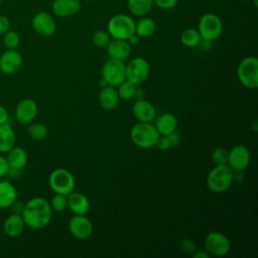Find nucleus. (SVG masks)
I'll list each match as a JSON object with an SVG mask.
<instances>
[{
	"label": "nucleus",
	"instance_id": "1",
	"mask_svg": "<svg viewBox=\"0 0 258 258\" xmlns=\"http://www.w3.org/2000/svg\"><path fill=\"white\" fill-rule=\"evenodd\" d=\"M21 216L25 226L34 230H41L50 223L52 210L49 202L43 198L35 197L24 204Z\"/></svg>",
	"mask_w": 258,
	"mask_h": 258
},
{
	"label": "nucleus",
	"instance_id": "2",
	"mask_svg": "<svg viewBox=\"0 0 258 258\" xmlns=\"http://www.w3.org/2000/svg\"><path fill=\"white\" fill-rule=\"evenodd\" d=\"M234 181V170L228 164L215 165L207 176V186L216 194H221L230 188Z\"/></svg>",
	"mask_w": 258,
	"mask_h": 258
},
{
	"label": "nucleus",
	"instance_id": "3",
	"mask_svg": "<svg viewBox=\"0 0 258 258\" xmlns=\"http://www.w3.org/2000/svg\"><path fill=\"white\" fill-rule=\"evenodd\" d=\"M159 136L152 122H137L130 130V138L133 144L143 149L155 146Z\"/></svg>",
	"mask_w": 258,
	"mask_h": 258
},
{
	"label": "nucleus",
	"instance_id": "4",
	"mask_svg": "<svg viewBox=\"0 0 258 258\" xmlns=\"http://www.w3.org/2000/svg\"><path fill=\"white\" fill-rule=\"evenodd\" d=\"M107 31L112 38L127 40L135 33V20L129 14H115L107 23Z\"/></svg>",
	"mask_w": 258,
	"mask_h": 258
},
{
	"label": "nucleus",
	"instance_id": "5",
	"mask_svg": "<svg viewBox=\"0 0 258 258\" xmlns=\"http://www.w3.org/2000/svg\"><path fill=\"white\" fill-rule=\"evenodd\" d=\"M237 77L239 82L247 89L258 87V58L256 56H246L238 64Z\"/></svg>",
	"mask_w": 258,
	"mask_h": 258
},
{
	"label": "nucleus",
	"instance_id": "6",
	"mask_svg": "<svg viewBox=\"0 0 258 258\" xmlns=\"http://www.w3.org/2000/svg\"><path fill=\"white\" fill-rule=\"evenodd\" d=\"M198 31L202 39L214 41L218 39L223 32V22L220 16L213 12L203 14L198 23Z\"/></svg>",
	"mask_w": 258,
	"mask_h": 258
},
{
	"label": "nucleus",
	"instance_id": "7",
	"mask_svg": "<svg viewBox=\"0 0 258 258\" xmlns=\"http://www.w3.org/2000/svg\"><path fill=\"white\" fill-rule=\"evenodd\" d=\"M48 183L55 194L68 196L74 190L76 180L73 173L68 169L56 168L50 172Z\"/></svg>",
	"mask_w": 258,
	"mask_h": 258
},
{
	"label": "nucleus",
	"instance_id": "8",
	"mask_svg": "<svg viewBox=\"0 0 258 258\" xmlns=\"http://www.w3.org/2000/svg\"><path fill=\"white\" fill-rule=\"evenodd\" d=\"M124 60H118L114 58L107 59L102 67V79L108 86L118 87L122 82L126 80Z\"/></svg>",
	"mask_w": 258,
	"mask_h": 258
},
{
	"label": "nucleus",
	"instance_id": "9",
	"mask_svg": "<svg viewBox=\"0 0 258 258\" xmlns=\"http://www.w3.org/2000/svg\"><path fill=\"white\" fill-rule=\"evenodd\" d=\"M205 249L210 256L223 257L230 252L231 242L225 234L212 231L205 238Z\"/></svg>",
	"mask_w": 258,
	"mask_h": 258
},
{
	"label": "nucleus",
	"instance_id": "10",
	"mask_svg": "<svg viewBox=\"0 0 258 258\" xmlns=\"http://www.w3.org/2000/svg\"><path fill=\"white\" fill-rule=\"evenodd\" d=\"M150 72V67L148 61L141 56H137L132 58L128 63L125 66V74L126 80L130 81L135 85L143 84Z\"/></svg>",
	"mask_w": 258,
	"mask_h": 258
},
{
	"label": "nucleus",
	"instance_id": "11",
	"mask_svg": "<svg viewBox=\"0 0 258 258\" xmlns=\"http://www.w3.org/2000/svg\"><path fill=\"white\" fill-rule=\"evenodd\" d=\"M251 160V154L249 149L242 144L233 146L229 150L227 164L234 171H243L248 167Z\"/></svg>",
	"mask_w": 258,
	"mask_h": 258
},
{
	"label": "nucleus",
	"instance_id": "12",
	"mask_svg": "<svg viewBox=\"0 0 258 258\" xmlns=\"http://www.w3.org/2000/svg\"><path fill=\"white\" fill-rule=\"evenodd\" d=\"M68 226L71 235L79 240L88 239L93 233V224L85 215H75Z\"/></svg>",
	"mask_w": 258,
	"mask_h": 258
},
{
	"label": "nucleus",
	"instance_id": "13",
	"mask_svg": "<svg viewBox=\"0 0 258 258\" xmlns=\"http://www.w3.org/2000/svg\"><path fill=\"white\" fill-rule=\"evenodd\" d=\"M38 112L37 104L34 100L22 99L15 108V119L21 125H28L34 121Z\"/></svg>",
	"mask_w": 258,
	"mask_h": 258
},
{
	"label": "nucleus",
	"instance_id": "14",
	"mask_svg": "<svg viewBox=\"0 0 258 258\" xmlns=\"http://www.w3.org/2000/svg\"><path fill=\"white\" fill-rule=\"evenodd\" d=\"M31 25L34 31L41 36H50L56 30V23L52 15L41 11L36 13L31 20Z\"/></svg>",
	"mask_w": 258,
	"mask_h": 258
},
{
	"label": "nucleus",
	"instance_id": "15",
	"mask_svg": "<svg viewBox=\"0 0 258 258\" xmlns=\"http://www.w3.org/2000/svg\"><path fill=\"white\" fill-rule=\"evenodd\" d=\"M22 66V55L17 49H7L0 56V71L5 75L18 72Z\"/></svg>",
	"mask_w": 258,
	"mask_h": 258
},
{
	"label": "nucleus",
	"instance_id": "16",
	"mask_svg": "<svg viewBox=\"0 0 258 258\" xmlns=\"http://www.w3.org/2000/svg\"><path fill=\"white\" fill-rule=\"evenodd\" d=\"M132 113L138 122H152L156 116V109L151 102L138 99L132 106Z\"/></svg>",
	"mask_w": 258,
	"mask_h": 258
},
{
	"label": "nucleus",
	"instance_id": "17",
	"mask_svg": "<svg viewBox=\"0 0 258 258\" xmlns=\"http://www.w3.org/2000/svg\"><path fill=\"white\" fill-rule=\"evenodd\" d=\"M81 8V0H53L51 4L53 14L61 18L76 15Z\"/></svg>",
	"mask_w": 258,
	"mask_h": 258
},
{
	"label": "nucleus",
	"instance_id": "18",
	"mask_svg": "<svg viewBox=\"0 0 258 258\" xmlns=\"http://www.w3.org/2000/svg\"><path fill=\"white\" fill-rule=\"evenodd\" d=\"M106 49L110 58L118 60H125L131 54V45L125 39L112 38Z\"/></svg>",
	"mask_w": 258,
	"mask_h": 258
},
{
	"label": "nucleus",
	"instance_id": "19",
	"mask_svg": "<svg viewBox=\"0 0 258 258\" xmlns=\"http://www.w3.org/2000/svg\"><path fill=\"white\" fill-rule=\"evenodd\" d=\"M6 153V160L10 171H20L26 165L28 156L25 149L22 147L14 145Z\"/></svg>",
	"mask_w": 258,
	"mask_h": 258
},
{
	"label": "nucleus",
	"instance_id": "20",
	"mask_svg": "<svg viewBox=\"0 0 258 258\" xmlns=\"http://www.w3.org/2000/svg\"><path fill=\"white\" fill-rule=\"evenodd\" d=\"M68 208L75 215H86L90 210V202L88 198L77 191H72L68 196Z\"/></svg>",
	"mask_w": 258,
	"mask_h": 258
},
{
	"label": "nucleus",
	"instance_id": "21",
	"mask_svg": "<svg viewBox=\"0 0 258 258\" xmlns=\"http://www.w3.org/2000/svg\"><path fill=\"white\" fill-rule=\"evenodd\" d=\"M25 227V223L21 214L13 213L9 215L3 222L4 233L11 238H16L21 235Z\"/></svg>",
	"mask_w": 258,
	"mask_h": 258
},
{
	"label": "nucleus",
	"instance_id": "22",
	"mask_svg": "<svg viewBox=\"0 0 258 258\" xmlns=\"http://www.w3.org/2000/svg\"><path fill=\"white\" fill-rule=\"evenodd\" d=\"M98 100H99L100 106L103 109L105 110L115 109L120 101L116 87L106 86L104 88H101Z\"/></svg>",
	"mask_w": 258,
	"mask_h": 258
},
{
	"label": "nucleus",
	"instance_id": "23",
	"mask_svg": "<svg viewBox=\"0 0 258 258\" xmlns=\"http://www.w3.org/2000/svg\"><path fill=\"white\" fill-rule=\"evenodd\" d=\"M177 125H178V122L175 115L168 112L161 114L156 119V122L154 124L159 135H168L175 132Z\"/></svg>",
	"mask_w": 258,
	"mask_h": 258
},
{
	"label": "nucleus",
	"instance_id": "24",
	"mask_svg": "<svg viewBox=\"0 0 258 258\" xmlns=\"http://www.w3.org/2000/svg\"><path fill=\"white\" fill-rule=\"evenodd\" d=\"M17 199L15 186L8 180H0V209L10 208Z\"/></svg>",
	"mask_w": 258,
	"mask_h": 258
},
{
	"label": "nucleus",
	"instance_id": "25",
	"mask_svg": "<svg viewBox=\"0 0 258 258\" xmlns=\"http://www.w3.org/2000/svg\"><path fill=\"white\" fill-rule=\"evenodd\" d=\"M16 141V135L12 127L8 124L0 125V153L8 152Z\"/></svg>",
	"mask_w": 258,
	"mask_h": 258
},
{
	"label": "nucleus",
	"instance_id": "26",
	"mask_svg": "<svg viewBox=\"0 0 258 258\" xmlns=\"http://www.w3.org/2000/svg\"><path fill=\"white\" fill-rule=\"evenodd\" d=\"M156 29L155 21L148 16H141L135 21V34L140 38L151 36Z\"/></svg>",
	"mask_w": 258,
	"mask_h": 258
},
{
	"label": "nucleus",
	"instance_id": "27",
	"mask_svg": "<svg viewBox=\"0 0 258 258\" xmlns=\"http://www.w3.org/2000/svg\"><path fill=\"white\" fill-rule=\"evenodd\" d=\"M153 7V0H127V8L131 15L141 17L147 15Z\"/></svg>",
	"mask_w": 258,
	"mask_h": 258
},
{
	"label": "nucleus",
	"instance_id": "28",
	"mask_svg": "<svg viewBox=\"0 0 258 258\" xmlns=\"http://www.w3.org/2000/svg\"><path fill=\"white\" fill-rule=\"evenodd\" d=\"M180 41L186 47H197L202 41V37L198 29L196 28H185L180 34Z\"/></svg>",
	"mask_w": 258,
	"mask_h": 258
},
{
	"label": "nucleus",
	"instance_id": "29",
	"mask_svg": "<svg viewBox=\"0 0 258 258\" xmlns=\"http://www.w3.org/2000/svg\"><path fill=\"white\" fill-rule=\"evenodd\" d=\"M137 90V85L131 83L130 81L125 80L117 87V92L119 95V98L121 100H130L133 97H135Z\"/></svg>",
	"mask_w": 258,
	"mask_h": 258
},
{
	"label": "nucleus",
	"instance_id": "30",
	"mask_svg": "<svg viewBox=\"0 0 258 258\" xmlns=\"http://www.w3.org/2000/svg\"><path fill=\"white\" fill-rule=\"evenodd\" d=\"M27 132L31 138L35 140H42L47 136L48 129L42 123L31 122L30 124L27 125Z\"/></svg>",
	"mask_w": 258,
	"mask_h": 258
},
{
	"label": "nucleus",
	"instance_id": "31",
	"mask_svg": "<svg viewBox=\"0 0 258 258\" xmlns=\"http://www.w3.org/2000/svg\"><path fill=\"white\" fill-rule=\"evenodd\" d=\"M111 39H112V37L107 30L100 29V30L95 31L92 35L93 43L97 47H101V48H106L107 45L109 44V42L111 41Z\"/></svg>",
	"mask_w": 258,
	"mask_h": 258
},
{
	"label": "nucleus",
	"instance_id": "32",
	"mask_svg": "<svg viewBox=\"0 0 258 258\" xmlns=\"http://www.w3.org/2000/svg\"><path fill=\"white\" fill-rule=\"evenodd\" d=\"M3 42L7 49H16L20 43V36L14 30H7L3 34Z\"/></svg>",
	"mask_w": 258,
	"mask_h": 258
},
{
	"label": "nucleus",
	"instance_id": "33",
	"mask_svg": "<svg viewBox=\"0 0 258 258\" xmlns=\"http://www.w3.org/2000/svg\"><path fill=\"white\" fill-rule=\"evenodd\" d=\"M49 205H50V208L52 211L61 213L68 208V197L66 195L55 194L51 198Z\"/></svg>",
	"mask_w": 258,
	"mask_h": 258
},
{
	"label": "nucleus",
	"instance_id": "34",
	"mask_svg": "<svg viewBox=\"0 0 258 258\" xmlns=\"http://www.w3.org/2000/svg\"><path fill=\"white\" fill-rule=\"evenodd\" d=\"M228 154H229V150L227 148L219 146V147L215 148L212 151L211 158H212V160H213L215 165L227 164V162H228Z\"/></svg>",
	"mask_w": 258,
	"mask_h": 258
},
{
	"label": "nucleus",
	"instance_id": "35",
	"mask_svg": "<svg viewBox=\"0 0 258 258\" xmlns=\"http://www.w3.org/2000/svg\"><path fill=\"white\" fill-rule=\"evenodd\" d=\"M180 248L183 253L187 255H192V253L197 250V245L192 239L183 238L180 242Z\"/></svg>",
	"mask_w": 258,
	"mask_h": 258
},
{
	"label": "nucleus",
	"instance_id": "36",
	"mask_svg": "<svg viewBox=\"0 0 258 258\" xmlns=\"http://www.w3.org/2000/svg\"><path fill=\"white\" fill-rule=\"evenodd\" d=\"M178 0H153V5L163 10H170L177 5Z\"/></svg>",
	"mask_w": 258,
	"mask_h": 258
},
{
	"label": "nucleus",
	"instance_id": "37",
	"mask_svg": "<svg viewBox=\"0 0 258 258\" xmlns=\"http://www.w3.org/2000/svg\"><path fill=\"white\" fill-rule=\"evenodd\" d=\"M155 146L160 149V150H167L169 148H171V145H170V142L168 140V137L166 135H160Z\"/></svg>",
	"mask_w": 258,
	"mask_h": 258
},
{
	"label": "nucleus",
	"instance_id": "38",
	"mask_svg": "<svg viewBox=\"0 0 258 258\" xmlns=\"http://www.w3.org/2000/svg\"><path fill=\"white\" fill-rule=\"evenodd\" d=\"M9 166L6 160V157L0 154V178L6 176L9 173Z\"/></svg>",
	"mask_w": 258,
	"mask_h": 258
},
{
	"label": "nucleus",
	"instance_id": "39",
	"mask_svg": "<svg viewBox=\"0 0 258 258\" xmlns=\"http://www.w3.org/2000/svg\"><path fill=\"white\" fill-rule=\"evenodd\" d=\"M10 27V20L4 16L0 15V35L4 34Z\"/></svg>",
	"mask_w": 258,
	"mask_h": 258
},
{
	"label": "nucleus",
	"instance_id": "40",
	"mask_svg": "<svg viewBox=\"0 0 258 258\" xmlns=\"http://www.w3.org/2000/svg\"><path fill=\"white\" fill-rule=\"evenodd\" d=\"M166 136L168 137V140H169V142H170L171 148H172V147H175V146H177V145H179V143H180V136H179L178 133H176V131L173 132V133H171V134H168V135H166Z\"/></svg>",
	"mask_w": 258,
	"mask_h": 258
},
{
	"label": "nucleus",
	"instance_id": "41",
	"mask_svg": "<svg viewBox=\"0 0 258 258\" xmlns=\"http://www.w3.org/2000/svg\"><path fill=\"white\" fill-rule=\"evenodd\" d=\"M8 119H9L8 111L4 106L0 105V125L8 123Z\"/></svg>",
	"mask_w": 258,
	"mask_h": 258
},
{
	"label": "nucleus",
	"instance_id": "42",
	"mask_svg": "<svg viewBox=\"0 0 258 258\" xmlns=\"http://www.w3.org/2000/svg\"><path fill=\"white\" fill-rule=\"evenodd\" d=\"M191 256H192V258H209V257H211L210 254L206 250L205 251L196 250Z\"/></svg>",
	"mask_w": 258,
	"mask_h": 258
},
{
	"label": "nucleus",
	"instance_id": "43",
	"mask_svg": "<svg viewBox=\"0 0 258 258\" xmlns=\"http://www.w3.org/2000/svg\"><path fill=\"white\" fill-rule=\"evenodd\" d=\"M128 42L130 43V45L132 46V45H135V44H137L138 43V41H139V37L134 33V34H132L128 39Z\"/></svg>",
	"mask_w": 258,
	"mask_h": 258
},
{
	"label": "nucleus",
	"instance_id": "44",
	"mask_svg": "<svg viewBox=\"0 0 258 258\" xmlns=\"http://www.w3.org/2000/svg\"><path fill=\"white\" fill-rule=\"evenodd\" d=\"M81 1H86V2H90V1H93V0H81Z\"/></svg>",
	"mask_w": 258,
	"mask_h": 258
},
{
	"label": "nucleus",
	"instance_id": "45",
	"mask_svg": "<svg viewBox=\"0 0 258 258\" xmlns=\"http://www.w3.org/2000/svg\"><path fill=\"white\" fill-rule=\"evenodd\" d=\"M1 2H2V0H0V4H1Z\"/></svg>",
	"mask_w": 258,
	"mask_h": 258
},
{
	"label": "nucleus",
	"instance_id": "46",
	"mask_svg": "<svg viewBox=\"0 0 258 258\" xmlns=\"http://www.w3.org/2000/svg\"><path fill=\"white\" fill-rule=\"evenodd\" d=\"M244 1H248V0H244ZM251 1V0H250Z\"/></svg>",
	"mask_w": 258,
	"mask_h": 258
}]
</instances>
